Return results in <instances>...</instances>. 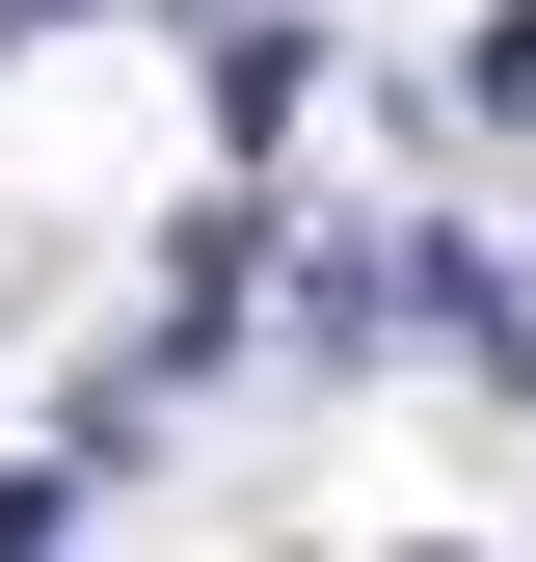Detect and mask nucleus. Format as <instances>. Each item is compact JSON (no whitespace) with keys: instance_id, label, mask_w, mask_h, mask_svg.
Returning a JSON list of instances; mask_svg holds the SVG:
<instances>
[]
</instances>
